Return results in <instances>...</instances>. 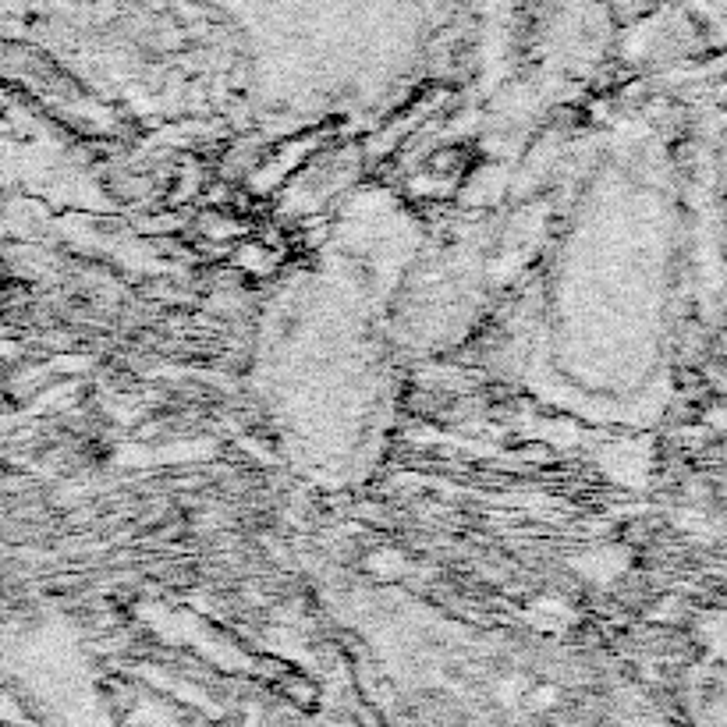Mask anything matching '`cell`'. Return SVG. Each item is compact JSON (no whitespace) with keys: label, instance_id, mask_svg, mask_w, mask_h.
Segmentation results:
<instances>
[{"label":"cell","instance_id":"cell-1","mask_svg":"<svg viewBox=\"0 0 727 727\" xmlns=\"http://www.w3.org/2000/svg\"><path fill=\"white\" fill-rule=\"evenodd\" d=\"M621 568H625V554H621V550H600V554L589 557L586 575H589V579L607 582V579H614Z\"/></svg>","mask_w":727,"mask_h":727}]
</instances>
